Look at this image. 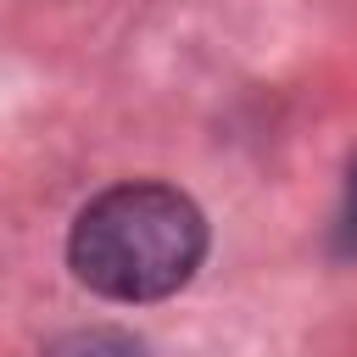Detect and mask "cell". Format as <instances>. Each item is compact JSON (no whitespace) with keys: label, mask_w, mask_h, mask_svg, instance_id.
Segmentation results:
<instances>
[{"label":"cell","mask_w":357,"mask_h":357,"mask_svg":"<svg viewBox=\"0 0 357 357\" xmlns=\"http://www.w3.org/2000/svg\"><path fill=\"white\" fill-rule=\"evenodd\" d=\"M206 257V223L173 184H112L100 190L67 240L73 273L106 301H162Z\"/></svg>","instance_id":"1"},{"label":"cell","mask_w":357,"mask_h":357,"mask_svg":"<svg viewBox=\"0 0 357 357\" xmlns=\"http://www.w3.org/2000/svg\"><path fill=\"white\" fill-rule=\"evenodd\" d=\"M45 357H151V351L123 329H78V335L56 340Z\"/></svg>","instance_id":"2"},{"label":"cell","mask_w":357,"mask_h":357,"mask_svg":"<svg viewBox=\"0 0 357 357\" xmlns=\"http://www.w3.org/2000/svg\"><path fill=\"white\" fill-rule=\"evenodd\" d=\"M346 229H351V240H357V173H351V212H346Z\"/></svg>","instance_id":"3"}]
</instances>
